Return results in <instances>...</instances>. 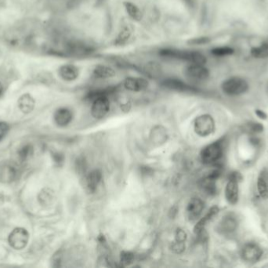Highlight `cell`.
<instances>
[{"mask_svg":"<svg viewBox=\"0 0 268 268\" xmlns=\"http://www.w3.org/2000/svg\"><path fill=\"white\" fill-rule=\"evenodd\" d=\"M247 81L240 78H232L225 80L222 84L223 92L228 96H236L244 94L248 90Z\"/></svg>","mask_w":268,"mask_h":268,"instance_id":"1","label":"cell"},{"mask_svg":"<svg viewBox=\"0 0 268 268\" xmlns=\"http://www.w3.org/2000/svg\"><path fill=\"white\" fill-rule=\"evenodd\" d=\"M194 128L196 134L202 137H206L214 132L215 122L214 118L209 114H204L195 119Z\"/></svg>","mask_w":268,"mask_h":268,"instance_id":"2","label":"cell"},{"mask_svg":"<svg viewBox=\"0 0 268 268\" xmlns=\"http://www.w3.org/2000/svg\"><path fill=\"white\" fill-rule=\"evenodd\" d=\"M9 243L12 248L16 250H23L29 240L28 232L24 228H15L9 235Z\"/></svg>","mask_w":268,"mask_h":268,"instance_id":"3","label":"cell"},{"mask_svg":"<svg viewBox=\"0 0 268 268\" xmlns=\"http://www.w3.org/2000/svg\"><path fill=\"white\" fill-rule=\"evenodd\" d=\"M222 156V147L221 144L214 142L205 147L201 152V159L206 164L214 163Z\"/></svg>","mask_w":268,"mask_h":268,"instance_id":"4","label":"cell"},{"mask_svg":"<svg viewBox=\"0 0 268 268\" xmlns=\"http://www.w3.org/2000/svg\"><path fill=\"white\" fill-rule=\"evenodd\" d=\"M110 110V102L106 94L95 98L92 105V116L96 119H101L107 115Z\"/></svg>","mask_w":268,"mask_h":268,"instance_id":"5","label":"cell"},{"mask_svg":"<svg viewBox=\"0 0 268 268\" xmlns=\"http://www.w3.org/2000/svg\"><path fill=\"white\" fill-rule=\"evenodd\" d=\"M18 169L14 164L9 162L0 163V182L9 184L17 178Z\"/></svg>","mask_w":268,"mask_h":268,"instance_id":"6","label":"cell"},{"mask_svg":"<svg viewBox=\"0 0 268 268\" xmlns=\"http://www.w3.org/2000/svg\"><path fill=\"white\" fill-rule=\"evenodd\" d=\"M263 252L260 246L254 243H249L246 244L242 252L243 260L247 262H258L261 259Z\"/></svg>","mask_w":268,"mask_h":268,"instance_id":"7","label":"cell"},{"mask_svg":"<svg viewBox=\"0 0 268 268\" xmlns=\"http://www.w3.org/2000/svg\"><path fill=\"white\" fill-rule=\"evenodd\" d=\"M185 75L195 80H205L210 76V72L204 66L192 64L185 70Z\"/></svg>","mask_w":268,"mask_h":268,"instance_id":"8","label":"cell"},{"mask_svg":"<svg viewBox=\"0 0 268 268\" xmlns=\"http://www.w3.org/2000/svg\"><path fill=\"white\" fill-rule=\"evenodd\" d=\"M237 176L235 174L228 181L225 190V196L230 204H236L239 200V184Z\"/></svg>","mask_w":268,"mask_h":268,"instance_id":"9","label":"cell"},{"mask_svg":"<svg viewBox=\"0 0 268 268\" xmlns=\"http://www.w3.org/2000/svg\"><path fill=\"white\" fill-rule=\"evenodd\" d=\"M124 86L125 88L130 92H141L148 88V81L144 78H126L124 81Z\"/></svg>","mask_w":268,"mask_h":268,"instance_id":"10","label":"cell"},{"mask_svg":"<svg viewBox=\"0 0 268 268\" xmlns=\"http://www.w3.org/2000/svg\"><path fill=\"white\" fill-rule=\"evenodd\" d=\"M203 208H204V203L203 200L199 198L192 199L187 208L188 218L191 220H197L203 212Z\"/></svg>","mask_w":268,"mask_h":268,"instance_id":"11","label":"cell"},{"mask_svg":"<svg viewBox=\"0 0 268 268\" xmlns=\"http://www.w3.org/2000/svg\"><path fill=\"white\" fill-rule=\"evenodd\" d=\"M59 75L64 80L71 81L75 80L79 75V68L74 64H64L59 68Z\"/></svg>","mask_w":268,"mask_h":268,"instance_id":"12","label":"cell"},{"mask_svg":"<svg viewBox=\"0 0 268 268\" xmlns=\"http://www.w3.org/2000/svg\"><path fill=\"white\" fill-rule=\"evenodd\" d=\"M72 120V114L67 108H60L54 114L55 123L60 127L67 126Z\"/></svg>","mask_w":268,"mask_h":268,"instance_id":"13","label":"cell"},{"mask_svg":"<svg viewBox=\"0 0 268 268\" xmlns=\"http://www.w3.org/2000/svg\"><path fill=\"white\" fill-rule=\"evenodd\" d=\"M258 192L262 198H268V171L264 169L260 173L258 180Z\"/></svg>","mask_w":268,"mask_h":268,"instance_id":"14","label":"cell"},{"mask_svg":"<svg viewBox=\"0 0 268 268\" xmlns=\"http://www.w3.org/2000/svg\"><path fill=\"white\" fill-rule=\"evenodd\" d=\"M18 107L22 112L29 114L34 110L35 100L29 94H23L18 100Z\"/></svg>","mask_w":268,"mask_h":268,"instance_id":"15","label":"cell"},{"mask_svg":"<svg viewBox=\"0 0 268 268\" xmlns=\"http://www.w3.org/2000/svg\"><path fill=\"white\" fill-rule=\"evenodd\" d=\"M163 85L166 88H168L172 90H179V92H192V90H194L192 86L186 84L180 80H166L163 81Z\"/></svg>","mask_w":268,"mask_h":268,"instance_id":"16","label":"cell"},{"mask_svg":"<svg viewBox=\"0 0 268 268\" xmlns=\"http://www.w3.org/2000/svg\"><path fill=\"white\" fill-rule=\"evenodd\" d=\"M101 173L98 170H94L88 174L86 177V186L90 192H94L101 181Z\"/></svg>","mask_w":268,"mask_h":268,"instance_id":"17","label":"cell"},{"mask_svg":"<svg viewBox=\"0 0 268 268\" xmlns=\"http://www.w3.org/2000/svg\"><path fill=\"white\" fill-rule=\"evenodd\" d=\"M93 74L96 78L105 79V78H113L115 75V70L111 67L99 64L95 67Z\"/></svg>","mask_w":268,"mask_h":268,"instance_id":"18","label":"cell"},{"mask_svg":"<svg viewBox=\"0 0 268 268\" xmlns=\"http://www.w3.org/2000/svg\"><path fill=\"white\" fill-rule=\"evenodd\" d=\"M185 61L193 64H202L204 66L206 62V58L203 54L195 50H187Z\"/></svg>","mask_w":268,"mask_h":268,"instance_id":"19","label":"cell"},{"mask_svg":"<svg viewBox=\"0 0 268 268\" xmlns=\"http://www.w3.org/2000/svg\"><path fill=\"white\" fill-rule=\"evenodd\" d=\"M123 4L126 8V12L133 20L139 22L142 19V12H141V10L139 9L138 6H136L135 4L131 2H125Z\"/></svg>","mask_w":268,"mask_h":268,"instance_id":"20","label":"cell"},{"mask_svg":"<svg viewBox=\"0 0 268 268\" xmlns=\"http://www.w3.org/2000/svg\"><path fill=\"white\" fill-rule=\"evenodd\" d=\"M236 226H237V222L232 216L225 217L221 224V230L225 233L233 232L236 230Z\"/></svg>","mask_w":268,"mask_h":268,"instance_id":"21","label":"cell"},{"mask_svg":"<svg viewBox=\"0 0 268 268\" xmlns=\"http://www.w3.org/2000/svg\"><path fill=\"white\" fill-rule=\"evenodd\" d=\"M217 212H218V208H217L214 207L213 208L210 210V211L207 213V215H206V216L203 217V220H201L199 221V224H197V226H195V232L196 233H199V232L203 230V228H204L205 225H206L209 221L211 220L214 216L217 214Z\"/></svg>","mask_w":268,"mask_h":268,"instance_id":"22","label":"cell"},{"mask_svg":"<svg viewBox=\"0 0 268 268\" xmlns=\"http://www.w3.org/2000/svg\"><path fill=\"white\" fill-rule=\"evenodd\" d=\"M132 31L127 26H125L121 30L119 35L115 39V44L116 45H123L129 40L130 36H131Z\"/></svg>","mask_w":268,"mask_h":268,"instance_id":"23","label":"cell"},{"mask_svg":"<svg viewBox=\"0 0 268 268\" xmlns=\"http://www.w3.org/2000/svg\"><path fill=\"white\" fill-rule=\"evenodd\" d=\"M251 54L257 58H265L268 57V44H262L258 48H252Z\"/></svg>","mask_w":268,"mask_h":268,"instance_id":"24","label":"cell"},{"mask_svg":"<svg viewBox=\"0 0 268 268\" xmlns=\"http://www.w3.org/2000/svg\"><path fill=\"white\" fill-rule=\"evenodd\" d=\"M33 152H34V149H33L32 146L30 145V144H27V145L22 146L17 152L19 160L21 162H25L28 158H31V155L33 154Z\"/></svg>","mask_w":268,"mask_h":268,"instance_id":"25","label":"cell"},{"mask_svg":"<svg viewBox=\"0 0 268 268\" xmlns=\"http://www.w3.org/2000/svg\"><path fill=\"white\" fill-rule=\"evenodd\" d=\"M212 54L217 57H225V56H231L234 53L232 48L228 46H222V48H214L211 50Z\"/></svg>","mask_w":268,"mask_h":268,"instance_id":"26","label":"cell"},{"mask_svg":"<svg viewBox=\"0 0 268 268\" xmlns=\"http://www.w3.org/2000/svg\"><path fill=\"white\" fill-rule=\"evenodd\" d=\"M209 42H210V39L208 37H199V38L189 40L188 44L191 45H203L208 44Z\"/></svg>","mask_w":268,"mask_h":268,"instance_id":"27","label":"cell"},{"mask_svg":"<svg viewBox=\"0 0 268 268\" xmlns=\"http://www.w3.org/2000/svg\"><path fill=\"white\" fill-rule=\"evenodd\" d=\"M8 130H9V126L5 122H0V141L6 134Z\"/></svg>","mask_w":268,"mask_h":268,"instance_id":"28","label":"cell"},{"mask_svg":"<svg viewBox=\"0 0 268 268\" xmlns=\"http://www.w3.org/2000/svg\"><path fill=\"white\" fill-rule=\"evenodd\" d=\"M50 198H51V195L49 194V192H45V191H43V193H41L40 196H39V200H43L44 204Z\"/></svg>","mask_w":268,"mask_h":268,"instance_id":"29","label":"cell"},{"mask_svg":"<svg viewBox=\"0 0 268 268\" xmlns=\"http://www.w3.org/2000/svg\"><path fill=\"white\" fill-rule=\"evenodd\" d=\"M256 114H257V115H258L260 118H261V119H266L267 115L263 112V111L257 110L256 111Z\"/></svg>","mask_w":268,"mask_h":268,"instance_id":"30","label":"cell"},{"mask_svg":"<svg viewBox=\"0 0 268 268\" xmlns=\"http://www.w3.org/2000/svg\"><path fill=\"white\" fill-rule=\"evenodd\" d=\"M2 90H3V86H2V84L0 83V96L2 94Z\"/></svg>","mask_w":268,"mask_h":268,"instance_id":"31","label":"cell"}]
</instances>
